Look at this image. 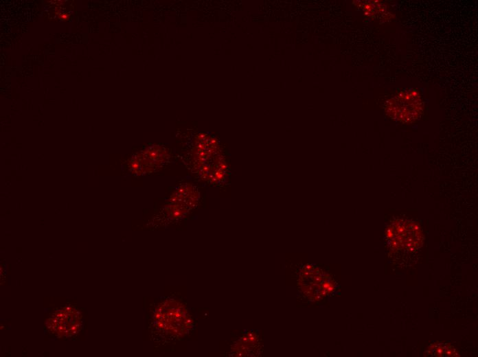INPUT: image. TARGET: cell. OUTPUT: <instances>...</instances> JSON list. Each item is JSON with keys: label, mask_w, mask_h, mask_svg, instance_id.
<instances>
[{"label": "cell", "mask_w": 478, "mask_h": 357, "mask_svg": "<svg viewBox=\"0 0 478 357\" xmlns=\"http://www.w3.org/2000/svg\"><path fill=\"white\" fill-rule=\"evenodd\" d=\"M386 237L394 250L414 251L423 242V234L418 224L414 222L397 219L387 228Z\"/></svg>", "instance_id": "obj_1"}, {"label": "cell", "mask_w": 478, "mask_h": 357, "mask_svg": "<svg viewBox=\"0 0 478 357\" xmlns=\"http://www.w3.org/2000/svg\"><path fill=\"white\" fill-rule=\"evenodd\" d=\"M385 111L392 119L402 122H413L422 111V101L416 91L401 93L387 102Z\"/></svg>", "instance_id": "obj_2"}, {"label": "cell", "mask_w": 478, "mask_h": 357, "mask_svg": "<svg viewBox=\"0 0 478 357\" xmlns=\"http://www.w3.org/2000/svg\"><path fill=\"white\" fill-rule=\"evenodd\" d=\"M156 317L157 319H161L159 321V327L163 328L168 324L166 327H168L174 334H179L177 331L179 327L181 330H185L192 323V320L187 317L186 310L182 309L181 303L173 304L170 302L164 304L163 308L159 310Z\"/></svg>", "instance_id": "obj_3"}, {"label": "cell", "mask_w": 478, "mask_h": 357, "mask_svg": "<svg viewBox=\"0 0 478 357\" xmlns=\"http://www.w3.org/2000/svg\"><path fill=\"white\" fill-rule=\"evenodd\" d=\"M426 354L429 356L453 357L459 356L455 347L444 343H435L430 345L427 349Z\"/></svg>", "instance_id": "obj_4"}, {"label": "cell", "mask_w": 478, "mask_h": 357, "mask_svg": "<svg viewBox=\"0 0 478 357\" xmlns=\"http://www.w3.org/2000/svg\"><path fill=\"white\" fill-rule=\"evenodd\" d=\"M172 216L173 218H179L183 215V211L180 209H174L171 211Z\"/></svg>", "instance_id": "obj_5"}]
</instances>
